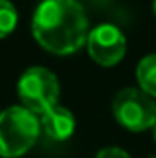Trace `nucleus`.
<instances>
[{
	"instance_id": "1",
	"label": "nucleus",
	"mask_w": 156,
	"mask_h": 158,
	"mask_svg": "<svg viewBox=\"0 0 156 158\" xmlns=\"http://www.w3.org/2000/svg\"><path fill=\"white\" fill-rule=\"evenodd\" d=\"M31 31L44 50L68 55L88 40V19L77 0H42L33 13Z\"/></svg>"
},
{
	"instance_id": "2",
	"label": "nucleus",
	"mask_w": 156,
	"mask_h": 158,
	"mask_svg": "<svg viewBox=\"0 0 156 158\" xmlns=\"http://www.w3.org/2000/svg\"><path fill=\"white\" fill-rule=\"evenodd\" d=\"M40 131L39 118L22 105L0 112V156L17 158L31 149Z\"/></svg>"
},
{
	"instance_id": "3",
	"label": "nucleus",
	"mask_w": 156,
	"mask_h": 158,
	"mask_svg": "<svg viewBox=\"0 0 156 158\" xmlns=\"http://www.w3.org/2000/svg\"><path fill=\"white\" fill-rule=\"evenodd\" d=\"M17 94L24 109H28L35 116H42L46 110L57 105L59 81L48 68L31 66L18 79Z\"/></svg>"
},
{
	"instance_id": "4",
	"label": "nucleus",
	"mask_w": 156,
	"mask_h": 158,
	"mask_svg": "<svg viewBox=\"0 0 156 158\" xmlns=\"http://www.w3.org/2000/svg\"><path fill=\"white\" fill-rule=\"evenodd\" d=\"M116 119L129 131L140 132L156 125L154 99L140 88H123L112 101Z\"/></svg>"
},
{
	"instance_id": "5",
	"label": "nucleus",
	"mask_w": 156,
	"mask_h": 158,
	"mask_svg": "<svg viewBox=\"0 0 156 158\" xmlns=\"http://www.w3.org/2000/svg\"><path fill=\"white\" fill-rule=\"evenodd\" d=\"M88 53L101 66L117 64L127 50V40L121 30L112 24H101L88 33Z\"/></svg>"
},
{
	"instance_id": "6",
	"label": "nucleus",
	"mask_w": 156,
	"mask_h": 158,
	"mask_svg": "<svg viewBox=\"0 0 156 158\" xmlns=\"http://www.w3.org/2000/svg\"><path fill=\"white\" fill-rule=\"evenodd\" d=\"M40 127H42V131L46 132L48 138L63 142V140H68L74 134L76 118L68 109L55 105L40 116Z\"/></svg>"
},
{
	"instance_id": "7",
	"label": "nucleus",
	"mask_w": 156,
	"mask_h": 158,
	"mask_svg": "<svg viewBox=\"0 0 156 158\" xmlns=\"http://www.w3.org/2000/svg\"><path fill=\"white\" fill-rule=\"evenodd\" d=\"M136 76L142 90L147 92L151 98H156V53L147 55L140 61Z\"/></svg>"
},
{
	"instance_id": "8",
	"label": "nucleus",
	"mask_w": 156,
	"mask_h": 158,
	"mask_svg": "<svg viewBox=\"0 0 156 158\" xmlns=\"http://www.w3.org/2000/svg\"><path fill=\"white\" fill-rule=\"evenodd\" d=\"M18 20V13L9 0H0V39L7 37Z\"/></svg>"
},
{
	"instance_id": "9",
	"label": "nucleus",
	"mask_w": 156,
	"mask_h": 158,
	"mask_svg": "<svg viewBox=\"0 0 156 158\" xmlns=\"http://www.w3.org/2000/svg\"><path fill=\"white\" fill-rule=\"evenodd\" d=\"M96 158H130V156L119 147H105L96 155Z\"/></svg>"
},
{
	"instance_id": "10",
	"label": "nucleus",
	"mask_w": 156,
	"mask_h": 158,
	"mask_svg": "<svg viewBox=\"0 0 156 158\" xmlns=\"http://www.w3.org/2000/svg\"><path fill=\"white\" fill-rule=\"evenodd\" d=\"M153 134H154V140H156V125L153 127Z\"/></svg>"
},
{
	"instance_id": "11",
	"label": "nucleus",
	"mask_w": 156,
	"mask_h": 158,
	"mask_svg": "<svg viewBox=\"0 0 156 158\" xmlns=\"http://www.w3.org/2000/svg\"><path fill=\"white\" fill-rule=\"evenodd\" d=\"M153 6H154V13H156V0H154V4H153Z\"/></svg>"
}]
</instances>
